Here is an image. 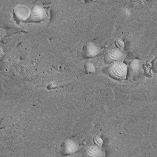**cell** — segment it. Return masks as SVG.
Returning a JSON list of instances; mask_svg holds the SVG:
<instances>
[{"mask_svg":"<svg viewBox=\"0 0 157 157\" xmlns=\"http://www.w3.org/2000/svg\"><path fill=\"white\" fill-rule=\"evenodd\" d=\"M100 49L94 43L90 42L85 45L84 48L85 56L88 58H92L96 56L100 53Z\"/></svg>","mask_w":157,"mask_h":157,"instance_id":"obj_3","label":"cell"},{"mask_svg":"<svg viewBox=\"0 0 157 157\" xmlns=\"http://www.w3.org/2000/svg\"><path fill=\"white\" fill-rule=\"evenodd\" d=\"M152 70L155 72H157V57L154 59L153 62Z\"/></svg>","mask_w":157,"mask_h":157,"instance_id":"obj_8","label":"cell"},{"mask_svg":"<svg viewBox=\"0 0 157 157\" xmlns=\"http://www.w3.org/2000/svg\"><path fill=\"white\" fill-rule=\"evenodd\" d=\"M116 45L117 47H118L120 48H123L124 47V42L121 39H117L116 40Z\"/></svg>","mask_w":157,"mask_h":157,"instance_id":"obj_7","label":"cell"},{"mask_svg":"<svg viewBox=\"0 0 157 157\" xmlns=\"http://www.w3.org/2000/svg\"><path fill=\"white\" fill-rule=\"evenodd\" d=\"M62 151L66 155H70L74 153L78 150V146L72 140H65L61 145Z\"/></svg>","mask_w":157,"mask_h":157,"instance_id":"obj_4","label":"cell"},{"mask_svg":"<svg viewBox=\"0 0 157 157\" xmlns=\"http://www.w3.org/2000/svg\"><path fill=\"white\" fill-rule=\"evenodd\" d=\"M105 73L114 79L123 80L127 78L128 67L123 61L109 64L103 69Z\"/></svg>","mask_w":157,"mask_h":157,"instance_id":"obj_1","label":"cell"},{"mask_svg":"<svg viewBox=\"0 0 157 157\" xmlns=\"http://www.w3.org/2000/svg\"><path fill=\"white\" fill-rule=\"evenodd\" d=\"M141 69L142 65L140 60L137 59H133L128 67V74L132 76H135L139 73Z\"/></svg>","mask_w":157,"mask_h":157,"instance_id":"obj_5","label":"cell"},{"mask_svg":"<svg viewBox=\"0 0 157 157\" xmlns=\"http://www.w3.org/2000/svg\"><path fill=\"white\" fill-rule=\"evenodd\" d=\"M124 53L120 48H113L109 50L104 56L105 63L108 64L117 62L123 61L124 59Z\"/></svg>","mask_w":157,"mask_h":157,"instance_id":"obj_2","label":"cell"},{"mask_svg":"<svg viewBox=\"0 0 157 157\" xmlns=\"http://www.w3.org/2000/svg\"><path fill=\"white\" fill-rule=\"evenodd\" d=\"M86 153L89 156L96 157L99 156L101 154V151L98 147H91L86 150Z\"/></svg>","mask_w":157,"mask_h":157,"instance_id":"obj_6","label":"cell"}]
</instances>
